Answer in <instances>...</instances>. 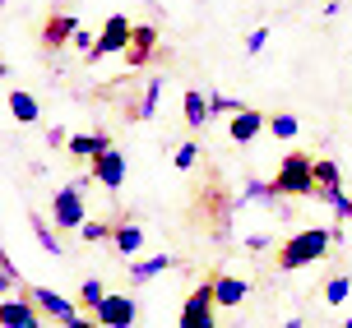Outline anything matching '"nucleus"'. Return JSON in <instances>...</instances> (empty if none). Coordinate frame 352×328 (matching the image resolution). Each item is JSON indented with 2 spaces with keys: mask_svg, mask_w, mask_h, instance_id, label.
Segmentation results:
<instances>
[{
  "mask_svg": "<svg viewBox=\"0 0 352 328\" xmlns=\"http://www.w3.org/2000/svg\"><path fill=\"white\" fill-rule=\"evenodd\" d=\"M199 328H218V324H213V319H209V324H199Z\"/></svg>",
  "mask_w": 352,
  "mask_h": 328,
  "instance_id": "34",
  "label": "nucleus"
},
{
  "mask_svg": "<svg viewBox=\"0 0 352 328\" xmlns=\"http://www.w3.org/2000/svg\"><path fill=\"white\" fill-rule=\"evenodd\" d=\"M93 180L98 185H107V190H121V180H125V157L111 148V153H102L98 162H93Z\"/></svg>",
  "mask_w": 352,
  "mask_h": 328,
  "instance_id": "10",
  "label": "nucleus"
},
{
  "mask_svg": "<svg viewBox=\"0 0 352 328\" xmlns=\"http://www.w3.org/2000/svg\"><path fill=\"white\" fill-rule=\"evenodd\" d=\"M0 324H5V328H42V310H37L28 296H5V305H0Z\"/></svg>",
  "mask_w": 352,
  "mask_h": 328,
  "instance_id": "8",
  "label": "nucleus"
},
{
  "mask_svg": "<svg viewBox=\"0 0 352 328\" xmlns=\"http://www.w3.org/2000/svg\"><path fill=\"white\" fill-rule=\"evenodd\" d=\"M297 116H287V111H283V116H269V134L274 139H283V143H287V139H297Z\"/></svg>",
  "mask_w": 352,
  "mask_h": 328,
  "instance_id": "24",
  "label": "nucleus"
},
{
  "mask_svg": "<svg viewBox=\"0 0 352 328\" xmlns=\"http://www.w3.org/2000/svg\"><path fill=\"white\" fill-rule=\"evenodd\" d=\"M111 245H116V255H140L144 226L140 222H121V226H116V236H111Z\"/></svg>",
  "mask_w": 352,
  "mask_h": 328,
  "instance_id": "16",
  "label": "nucleus"
},
{
  "mask_svg": "<svg viewBox=\"0 0 352 328\" xmlns=\"http://www.w3.org/2000/svg\"><path fill=\"white\" fill-rule=\"evenodd\" d=\"M172 268V255H153V259H130V277L135 282H148V277H158Z\"/></svg>",
  "mask_w": 352,
  "mask_h": 328,
  "instance_id": "17",
  "label": "nucleus"
},
{
  "mask_svg": "<svg viewBox=\"0 0 352 328\" xmlns=\"http://www.w3.org/2000/svg\"><path fill=\"white\" fill-rule=\"evenodd\" d=\"M329 245H334V231H329V226H306V231H297V236L283 241L278 268L283 273H297V268H306V263H316Z\"/></svg>",
  "mask_w": 352,
  "mask_h": 328,
  "instance_id": "1",
  "label": "nucleus"
},
{
  "mask_svg": "<svg viewBox=\"0 0 352 328\" xmlns=\"http://www.w3.org/2000/svg\"><path fill=\"white\" fill-rule=\"evenodd\" d=\"M158 47V28L153 23H135V37H130V65H148V56Z\"/></svg>",
  "mask_w": 352,
  "mask_h": 328,
  "instance_id": "13",
  "label": "nucleus"
},
{
  "mask_svg": "<svg viewBox=\"0 0 352 328\" xmlns=\"http://www.w3.org/2000/svg\"><path fill=\"white\" fill-rule=\"evenodd\" d=\"M264 42H269V28H255V33L246 37V51H250V56H260V51H264Z\"/></svg>",
  "mask_w": 352,
  "mask_h": 328,
  "instance_id": "31",
  "label": "nucleus"
},
{
  "mask_svg": "<svg viewBox=\"0 0 352 328\" xmlns=\"http://www.w3.org/2000/svg\"><path fill=\"white\" fill-rule=\"evenodd\" d=\"M316 185H320V194H324V190H338V185H343V172H338L334 157H316Z\"/></svg>",
  "mask_w": 352,
  "mask_h": 328,
  "instance_id": "19",
  "label": "nucleus"
},
{
  "mask_svg": "<svg viewBox=\"0 0 352 328\" xmlns=\"http://www.w3.org/2000/svg\"><path fill=\"white\" fill-rule=\"evenodd\" d=\"M348 296H352V282H348V277H329V282H324V301H329V305H343Z\"/></svg>",
  "mask_w": 352,
  "mask_h": 328,
  "instance_id": "26",
  "label": "nucleus"
},
{
  "mask_svg": "<svg viewBox=\"0 0 352 328\" xmlns=\"http://www.w3.org/2000/svg\"><path fill=\"white\" fill-rule=\"evenodd\" d=\"M0 277H5V292H14V287H19V268H14V259H10V255L0 259Z\"/></svg>",
  "mask_w": 352,
  "mask_h": 328,
  "instance_id": "30",
  "label": "nucleus"
},
{
  "mask_svg": "<svg viewBox=\"0 0 352 328\" xmlns=\"http://www.w3.org/2000/svg\"><path fill=\"white\" fill-rule=\"evenodd\" d=\"M107 296H111V292H107L102 282H98V277H88L84 287H79V305H84V310H98V305H102Z\"/></svg>",
  "mask_w": 352,
  "mask_h": 328,
  "instance_id": "21",
  "label": "nucleus"
},
{
  "mask_svg": "<svg viewBox=\"0 0 352 328\" xmlns=\"http://www.w3.org/2000/svg\"><path fill=\"white\" fill-rule=\"evenodd\" d=\"M130 37H135V23L125 14H111L102 23V33H98V47H93V60H102V56H116V51H130Z\"/></svg>",
  "mask_w": 352,
  "mask_h": 328,
  "instance_id": "5",
  "label": "nucleus"
},
{
  "mask_svg": "<svg viewBox=\"0 0 352 328\" xmlns=\"http://www.w3.org/2000/svg\"><path fill=\"white\" fill-rule=\"evenodd\" d=\"M348 222H352V213H348Z\"/></svg>",
  "mask_w": 352,
  "mask_h": 328,
  "instance_id": "36",
  "label": "nucleus"
},
{
  "mask_svg": "<svg viewBox=\"0 0 352 328\" xmlns=\"http://www.w3.org/2000/svg\"><path fill=\"white\" fill-rule=\"evenodd\" d=\"M10 116H14V121H37V116H42V111H37V97L33 93H23V88H14V93H10Z\"/></svg>",
  "mask_w": 352,
  "mask_h": 328,
  "instance_id": "18",
  "label": "nucleus"
},
{
  "mask_svg": "<svg viewBox=\"0 0 352 328\" xmlns=\"http://www.w3.org/2000/svg\"><path fill=\"white\" fill-rule=\"evenodd\" d=\"M28 226H33V236H37V241H42V250H47V255H60V245H56L52 226L42 222V218H28Z\"/></svg>",
  "mask_w": 352,
  "mask_h": 328,
  "instance_id": "27",
  "label": "nucleus"
},
{
  "mask_svg": "<svg viewBox=\"0 0 352 328\" xmlns=\"http://www.w3.org/2000/svg\"><path fill=\"white\" fill-rule=\"evenodd\" d=\"M52 222L60 226V231H79V226L88 222V218H84V190H79V180H74V185H65V190H56V199H52Z\"/></svg>",
  "mask_w": 352,
  "mask_h": 328,
  "instance_id": "3",
  "label": "nucleus"
},
{
  "mask_svg": "<svg viewBox=\"0 0 352 328\" xmlns=\"http://www.w3.org/2000/svg\"><path fill=\"white\" fill-rule=\"evenodd\" d=\"M320 199H324V208H329L334 218H343V222H348V213H352V199H348V190H343V185H338V190H324Z\"/></svg>",
  "mask_w": 352,
  "mask_h": 328,
  "instance_id": "22",
  "label": "nucleus"
},
{
  "mask_svg": "<svg viewBox=\"0 0 352 328\" xmlns=\"http://www.w3.org/2000/svg\"><path fill=\"white\" fill-rule=\"evenodd\" d=\"M241 199H255V204H278V194H274V180H246Z\"/></svg>",
  "mask_w": 352,
  "mask_h": 328,
  "instance_id": "23",
  "label": "nucleus"
},
{
  "mask_svg": "<svg viewBox=\"0 0 352 328\" xmlns=\"http://www.w3.org/2000/svg\"><path fill=\"white\" fill-rule=\"evenodd\" d=\"M343 328H352V319H348V324H343Z\"/></svg>",
  "mask_w": 352,
  "mask_h": 328,
  "instance_id": "35",
  "label": "nucleus"
},
{
  "mask_svg": "<svg viewBox=\"0 0 352 328\" xmlns=\"http://www.w3.org/2000/svg\"><path fill=\"white\" fill-rule=\"evenodd\" d=\"M213 305H218V296H213V277L209 282H199L190 296H186V305H181V314H176V328H199L213 319Z\"/></svg>",
  "mask_w": 352,
  "mask_h": 328,
  "instance_id": "4",
  "label": "nucleus"
},
{
  "mask_svg": "<svg viewBox=\"0 0 352 328\" xmlns=\"http://www.w3.org/2000/svg\"><path fill=\"white\" fill-rule=\"evenodd\" d=\"M172 162H176V172H190L195 162H199V148H195V143H181V148H176V157H172Z\"/></svg>",
  "mask_w": 352,
  "mask_h": 328,
  "instance_id": "29",
  "label": "nucleus"
},
{
  "mask_svg": "<svg viewBox=\"0 0 352 328\" xmlns=\"http://www.w3.org/2000/svg\"><path fill=\"white\" fill-rule=\"evenodd\" d=\"M209 106H213V116H241L246 111V102H236L228 93H209Z\"/></svg>",
  "mask_w": 352,
  "mask_h": 328,
  "instance_id": "25",
  "label": "nucleus"
},
{
  "mask_svg": "<svg viewBox=\"0 0 352 328\" xmlns=\"http://www.w3.org/2000/svg\"><path fill=\"white\" fill-rule=\"evenodd\" d=\"M65 148H70V157L98 162L102 153H111V139H107V134H74V139H65Z\"/></svg>",
  "mask_w": 352,
  "mask_h": 328,
  "instance_id": "14",
  "label": "nucleus"
},
{
  "mask_svg": "<svg viewBox=\"0 0 352 328\" xmlns=\"http://www.w3.org/2000/svg\"><path fill=\"white\" fill-rule=\"evenodd\" d=\"M246 292H250V287L241 282V277H228V273L213 277V296H218V305H241Z\"/></svg>",
  "mask_w": 352,
  "mask_h": 328,
  "instance_id": "15",
  "label": "nucleus"
},
{
  "mask_svg": "<svg viewBox=\"0 0 352 328\" xmlns=\"http://www.w3.org/2000/svg\"><path fill=\"white\" fill-rule=\"evenodd\" d=\"M181 106H186V125H190V130H204V125L213 121L209 93H199V88H186V97H181Z\"/></svg>",
  "mask_w": 352,
  "mask_h": 328,
  "instance_id": "12",
  "label": "nucleus"
},
{
  "mask_svg": "<svg viewBox=\"0 0 352 328\" xmlns=\"http://www.w3.org/2000/svg\"><path fill=\"white\" fill-rule=\"evenodd\" d=\"M74 47H79V51H88V56H93V47H98V37H93V33H84V28H79V33H74Z\"/></svg>",
  "mask_w": 352,
  "mask_h": 328,
  "instance_id": "32",
  "label": "nucleus"
},
{
  "mask_svg": "<svg viewBox=\"0 0 352 328\" xmlns=\"http://www.w3.org/2000/svg\"><path fill=\"white\" fill-rule=\"evenodd\" d=\"M158 97H162V79H148V88H144L140 106H135V116H140V121H153V111H158Z\"/></svg>",
  "mask_w": 352,
  "mask_h": 328,
  "instance_id": "20",
  "label": "nucleus"
},
{
  "mask_svg": "<svg viewBox=\"0 0 352 328\" xmlns=\"http://www.w3.org/2000/svg\"><path fill=\"white\" fill-rule=\"evenodd\" d=\"M23 296H28V301H33L42 314L60 319V324H74V319H79V301H70V296L52 292V287H23Z\"/></svg>",
  "mask_w": 352,
  "mask_h": 328,
  "instance_id": "6",
  "label": "nucleus"
},
{
  "mask_svg": "<svg viewBox=\"0 0 352 328\" xmlns=\"http://www.w3.org/2000/svg\"><path fill=\"white\" fill-rule=\"evenodd\" d=\"M74 33H79V19L74 14H52L42 23V47L47 51H60L65 42H74Z\"/></svg>",
  "mask_w": 352,
  "mask_h": 328,
  "instance_id": "9",
  "label": "nucleus"
},
{
  "mask_svg": "<svg viewBox=\"0 0 352 328\" xmlns=\"http://www.w3.org/2000/svg\"><path fill=\"white\" fill-rule=\"evenodd\" d=\"M79 236H84V241H111V236H116V226H107V222H84V226H79Z\"/></svg>",
  "mask_w": 352,
  "mask_h": 328,
  "instance_id": "28",
  "label": "nucleus"
},
{
  "mask_svg": "<svg viewBox=\"0 0 352 328\" xmlns=\"http://www.w3.org/2000/svg\"><path fill=\"white\" fill-rule=\"evenodd\" d=\"M93 319H98L102 328H135V319H140V305H135L125 292H111L102 305L93 310Z\"/></svg>",
  "mask_w": 352,
  "mask_h": 328,
  "instance_id": "7",
  "label": "nucleus"
},
{
  "mask_svg": "<svg viewBox=\"0 0 352 328\" xmlns=\"http://www.w3.org/2000/svg\"><path fill=\"white\" fill-rule=\"evenodd\" d=\"M65 328H102V324H98V319H84V314H79V319H74V324H65Z\"/></svg>",
  "mask_w": 352,
  "mask_h": 328,
  "instance_id": "33",
  "label": "nucleus"
},
{
  "mask_svg": "<svg viewBox=\"0 0 352 328\" xmlns=\"http://www.w3.org/2000/svg\"><path fill=\"white\" fill-rule=\"evenodd\" d=\"M274 194H278V199L320 194V185H316V157H306V153H287V157H283L278 176H274Z\"/></svg>",
  "mask_w": 352,
  "mask_h": 328,
  "instance_id": "2",
  "label": "nucleus"
},
{
  "mask_svg": "<svg viewBox=\"0 0 352 328\" xmlns=\"http://www.w3.org/2000/svg\"><path fill=\"white\" fill-rule=\"evenodd\" d=\"M260 130H269V121H264V111H255V106H246L241 116H232V125H228L232 143H250Z\"/></svg>",
  "mask_w": 352,
  "mask_h": 328,
  "instance_id": "11",
  "label": "nucleus"
}]
</instances>
